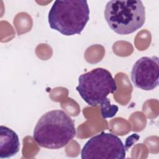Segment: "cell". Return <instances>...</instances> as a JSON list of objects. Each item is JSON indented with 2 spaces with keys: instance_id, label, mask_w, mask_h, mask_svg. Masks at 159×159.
I'll return each instance as SVG.
<instances>
[{
  "instance_id": "1",
  "label": "cell",
  "mask_w": 159,
  "mask_h": 159,
  "mask_svg": "<svg viewBox=\"0 0 159 159\" xmlns=\"http://www.w3.org/2000/svg\"><path fill=\"white\" fill-rule=\"evenodd\" d=\"M75 135L73 119L62 110H52L39 119L34 130L33 138L42 147L58 149L66 146Z\"/></svg>"
},
{
  "instance_id": "2",
  "label": "cell",
  "mask_w": 159,
  "mask_h": 159,
  "mask_svg": "<svg viewBox=\"0 0 159 159\" xmlns=\"http://www.w3.org/2000/svg\"><path fill=\"white\" fill-rule=\"evenodd\" d=\"M89 19L86 1H55L48 16L51 29L66 36L80 34Z\"/></svg>"
},
{
  "instance_id": "3",
  "label": "cell",
  "mask_w": 159,
  "mask_h": 159,
  "mask_svg": "<svg viewBox=\"0 0 159 159\" xmlns=\"http://www.w3.org/2000/svg\"><path fill=\"white\" fill-rule=\"evenodd\" d=\"M104 14L109 27L119 35L134 32L143 26L145 20V7L141 1H109Z\"/></svg>"
},
{
  "instance_id": "4",
  "label": "cell",
  "mask_w": 159,
  "mask_h": 159,
  "mask_svg": "<svg viewBox=\"0 0 159 159\" xmlns=\"http://www.w3.org/2000/svg\"><path fill=\"white\" fill-rule=\"evenodd\" d=\"M76 89L88 104L96 106L108 100L107 96L114 93L117 85L108 70L96 68L80 76Z\"/></svg>"
},
{
  "instance_id": "5",
  "label": "cell",
  "mask_w": 159,
  "mask_h": 159,
  "mask_svg": "<svg viewBox=\"0 0 159 159\" xmlns=\"http://www.w3.org/2000/svg\"><path fill=\"white\" fill-rule=\"evenodd\" d=\"M125 153V147L119 137L103 132L87 141L81 150V157L82 159H123Z\"/></svg>"
},
{
  "instance_id": "6",
  "label": "cell",
  "mask_w": 159,
  "mask_h": 159,
  "mask_svg": "<svg viewBox=\"0 0 159 159\" xmlns=\"http://www.w3.org/2000/svg\"><path fill=\"white\" fill-rule=\"evenodd\" d=\"M159 59L157 56L142 57L132 66L131 80L134 86L150 91L158 86Z\"/></svg>"
},
{
  "instance_id": "7",
  "label": "cell",
  "mask_w": 159,
  "mask_h": 159,
  "mask_svg": "<svg viewBox=\"0 0 159 159\" xmlns=\"http://www.w3.org/2000/svg\"><path fill=\"white\" fill-rule=\"evenodd\" d=\"M20 148L17 134L11 129L0 126V158H7L15 155Z\"/></svg>"
},
{
  "instance_id": "8",
  "label": "cell",
  "mask_w": 159,
  "mask_h": 159,
  "mask_svg": "<svg viewBox=\"0 0 159 159\" xmlns=\"http://www.w3.org/2000/svg\"><path fill=\"white\" fill-rule=\"evenodd\" d=\"M100 106L101 116L104 119L112 117L115 116L119 109L117 106L112 105L111 104V101L109 99L101 104Z\"/></svg>"
}]
</instances>
